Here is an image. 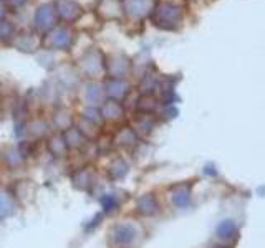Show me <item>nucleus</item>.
Masks as SVG:
<instances>
[{"label":"nucleus","mask_w":265,"mask_h":248,"mask_svg":"<svg viewBox=\"0 0 265 248\" xmlns=\"http://www.w3.org/2000/svg\"><path fill=\"white\" fill-rule=\"evenodd\" d=\"M235 233H237V227L232 220H224L217 227V237L222 238V240H230Z\"/></svg>","instance_id":"obj_3"},{"label":"nucleus","mask_w":265,"mask_h":248,"mask_svg":"<svg viewBox=\"0 0 265 248\" xmlns=\"http://www.w3.org/2000/svg\"><path fill=\"white\" fill-rule=\"evenodd\" d=\"M187 200H189V192H177V194H174L173 195V202L179 205V207H182V205H186L187 204Z\"/></svg>","instance_id":"obj_5"},{"label":"nucleus","mask_w":265,"mask_h":248,"mask_svg":"<svg viewBox=\"0 0 265 248\" xmlns=\"http://www.w3.org/2000/svg\"><path fill=\"white\" fill-rule=\"evenodd\" d=\"M115 207H116V199L113 197V195H106V197L103 199V208H105L106 212H111Z\"/></svg>","instance_id":"obj_6"},{"label":"nucleus","mask_w":265,"mask_h":248,"mask_svg":"<svg viewBox=\"0 0 265 248\" xmlns=\"http://www.w3.org/2000/svg\"><path fill=\"white\" fill-rule=\"evenodd\" d=\"M12 213V205H10V200L3 192H0V218L7 217Z\"/></svg>","instance_id":"obj_4"},{"label":"nucleus","mask_w":265,"mask_h":248,"mask_svg":"<svg viewBox=\"0 0 265 248\" xmlns=\"http://www.w3.org/2000/svg\"><path fill=\"white\" fill-rule=\"evenodd\" d=\"M113 238L120 245H128V243H131L136 238V230L131 225H126V223L116 225L115 230H113Z\"/></svg>","instance_id":"obj_1"},{"label":"nucleus","mask_w":265,"mask_h":248,"mask_svg":"<svg viewBox=\"0 0 265 248\" xmlns=\"http://www.w3.org/2000/svg\"><path fill=\"white\" fill-rule=\"evenodd\" d=\"M138 210L143 213V215H153V213L158 210V204H156V199L151 194L143 195L138 200Z\"/></svg>","instance_id":"obj_2"},{"label":"nucleus","mask_w":265,"mask_h":248,"mask_svg":"<svg viewBox=\"0 0 265 248\" xmlns=\"http://www.w3.org/2000/svg\"><path fill=\"white\" fill-rule=\"evenodd\" d=\"M211 248H224V247H219V245H214V247H211Z\"/></svg>","instance_id":"obj_7"}]
</instances>
